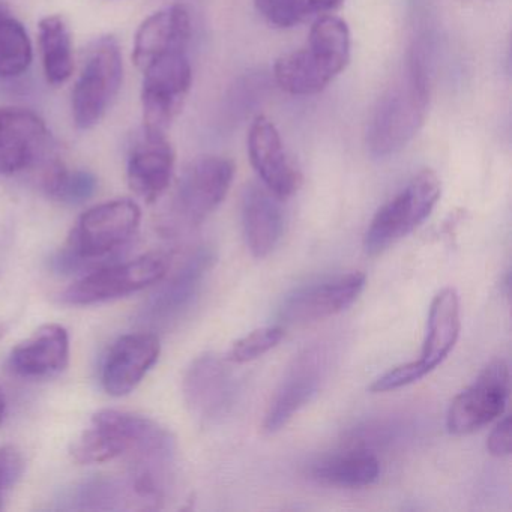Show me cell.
I'll use <instances>...</instances> for the list:
<instances>
[{
    "instance_id": "obj_34",
    "label": "cell",
    "mask_w": 512,
    "mask_h": 512,
    "mask_svg": "<svg viewBox=\"0 0 512 512\" xmlns=\"http://www.w3.org/2000/svg\"><path fill=\"white\" fill-rule=\"evenodd\" d=\"M5 413H7V398H5L4 391L0 389V424L4 422Z\"/></svg>"
},
{
    "instance_id": "obj_14",
    "label": "cell",
    "mask_w": 512,
    "mask_h": 512,
    "mask_svg": "<svg viewBox=\"0 0 512 512\" xmlns=\"http://www.w3.org/2000/svg\"><path fill=\"white\" fill-rule=\"evenodd\" d=\"M251 166L262 179L263 187L278 199H287L299 190L301 173L287 157L283 140L271 119L257 116L247 137Z\"/></svg>"
},
{
    "instance_id": "obj_30",
    "label": "cell",
    "mask_w": 512,
    "mask_h": 512,
    "mask_svg": "<svg viewBox=\"0 0 512 512\" xmlns=\"http://www.w3.org/2000/svg\"><path fill=\"white\" fill-rule=\"evenodd\" d=\"M430 371L422 365V362L412 361L407 364L398 365L386 371L379 379L374 380L370 386V392L373 394H382V392L397 391L403 386L412 385L418 380L424 379Z\"/></svg>"
},
{
    "instance_id": "obj_22",
    "label": "cell",
    "mask_w": 512,
    "mask_h": 512,
    "mask_svg": "<svg viewBox=\"0 0 512 512\" xmlns=\"http://www.w3.org/2000/svg\"><path fill=\"white\" fill-rule=\"evenodd\" d=\"M311 475L316 481L335 487H368L379 479L380 463L373 452L355 448L314 464Z\"/></svg>"
},
{
    "instance_id": "obj_24",
    "label": "cell",
    "mask_w": 512,
    "mask_h": 512,
    "mask_svg": "<svg viewBox=\"0 0 512 512\" xmlns=\"http://www.w3.org/2000/svg\"><path fill=\"white\" fill-rule=\"evenodd\" d=\"M32 56L28 31L0 2V79L25 74L31 67Z\"/></svg>"
},
{
    "instance_id": "obj_16",
    "label": "cell",
    "mask_w": 512,
    "mask_h": 512,
    "mask_svg": "<svg viewBox=\"0 0 512 512\" xmlns=\"http://www.w3.org/2000/svg\"><path fill=\"white\" fill-rule=\"evenodd\" d=\"M212 265L214 254L209 248H200L191 254L184 266L149 299L143 308V322L151 326H167L179 319L199 295Z\"/></svg>"
},
{
    "instance_id": "obj_9",
    "label": "cell",
    "mask_w": 512,
    "mask_h": 512,
    "mask_svg": "<svg viewBox=\"0 0 512 512\" xmlns=\"http://www.w3.org/2000/svg\"><path fill=\"white\" fill-rule=\"evenodd\" d=\"M328 370L326 347H310L296 356L266 410L263 430L269 434L283 430L319 394Z\"/></svg>"
},
{
    "instance_id": "obj_4",
    "label": "cell",
    "mask_w": 512,
    "mask_h": 512,
    "mask_svg": "<svg viewBox=\"0 0 512 512\" xmlns=\"http://www.w3.org/2000/svg\"><path fill=\"white\" fill-rule=\"evenodd\" d=\"M442 182L433 170H422L374 215L364 236L368 256H379L421 226L439 202Z\"/></svg>"
},
{
    "instance_id": "obj_12",
    "label": "cell",
    "mask_w": 512,
    "mask_h": 512,
    "mask_svg": "<svg viewBox=\"0 0 512 512\" xmlns=\"http://www.w3.org/2000/svg\"><path fill=\"white\" fill-rule=\"evenodd\" d=\"M184 400L200 422H212L229 412L235 397V379L217 355L194 359L184 377Z\"/></svg>"
},
{
    "instance_id": "obj_1",
    "label": "cell",
    "mask_w": 512,
    "mask_h": 512,
    "mask_svg": "<svg viewBox=\"0 0 512 512\" xmlns=\"http://www.w3.org/2000/svg\"><path fill=\"white\" fill-rule=\"evenodd\" d=\"M428 98L424 61L412 56L403 76L380 98L371 116L367 148L373 157H392L415 139L427 116Z\"/></svg>"
},
{
    "instance_id": "obj_23",
    "label": "cell",
    "mask_w": 512,
    "mask_h": 512,
    "mask_svg": "<svg viewBox=\"0 0 512 512\" xmlns=\"http://www.w3.org/2000/svg\"><path fill=\"white\" fill-rule=\"evenodd\" d=\"M41 61L50 85H64L74 73L73 40L61 16L44 17L38 26Z\"/></svg>"
},
{
    "instance_id": "obj_33",
    "label": "cell",
    "mask_w": 512,
    "mask_h": 512,
    "mask_svg": "<svg viewBox=\"0 0 512 512\" xmlns=\"http://www.w3.org/2000/svg\"><path fill=\"white\" fill-rule=\"evenodd\" d=\"M310 14L329 13L343 5L344 0H304Z\"/></svg>"
},
{
    "instance_id": "obj_6",
    "label": "cell",
    "mask_w": 512,
    "mask_h": 512,
    "mask_svg": "<svg viewBox=\"0 0 512 512\" xmlns=\"http://www.w3.org/2000/svg\"><path fill=\"white\" fill-rule=\"evenodd\" d=\"M143 127L167 133L190 94L193 70L187 53L173 52L143 68Z\"/></svg>"
},
{
    "instance_id": "obj_35",
    "label": "cell",
    "mask_w": 512,
    "mask_h": 512,
    "mask_svg": "<svg viewBox=\"0 0 512 512\" xmlns=\"http://www.w3.org/2000/svg\"><path fill=\"white\" fill-rule=\"evenodd\" d=\"M4 334H5L4 325H0V338L4 337Z\"/></svg>"
},
{
    "instance_id": "obj_21",
    "label": "cell",
    "mask_w": 512,
    "mask_h": 512,
    "mask_svg": "<svg viewBox=\"0 0 512 512\" xmlns=\"http://www.w3.org/2000/svg\"><path fill=\"white\" fill-rule=\"evenodd\" d=\"M274 77L277 85L287 94L308 97L322 92L337 77V73L307 46L278 58L274 65Z\"/></svg>"
},
{
    "instance_id": "obj_7",
    "label": "cell",
    "mask_w": 512,
    "mask_h": 512,
    "mask_svg": "<svg viewBox=\"0 0 512 512\" xmlns=\"http://www.w3.org/2000/svg\"><path fill=\"white\" fill-rule=\"evenodd\" d=\"M509 383L508 364L502 359L490 362L449 404L446 413L449 433L466 436L499 418L508 403Z\"/></svg>"
},
{
    "instance_id": "obj_18",
    "label": "cell",
    "mask_w": 512,
    "mask_h": 512,
    "mask_svg": "<svg viewBox=\"0 0 512 512\" xmlns=\"http://www.w3.org/2000/svg\"><path fill=\"white\" fill-rule=\"evenodd\" d=\"M191 37V17L184 5H172L145 20L134 41L133 61L140 71L155 59L185 52Z\"/></svg>"
},
{
    "instance_id": "obj_10",
    "label": "cell",
    "mask_w": 512,
    "mask_h": 512,
    "mask_svg": "<svg viewBox=\"0 0 512 512\" xmlns=\"http://www.w3.org/2000/svg\"><path fill=\"white\" fill-rule=\"evenodd\" d=\"M365 283L364 274L350 272L299 287L286 296L278 317L284 325L290 326L328 319L349 308L361 295Z\"/></svg>"
},
{
    "instance_id": "obj_27",
    "label": "cell",
    "mask_w": 512,
    "mask_h": 512,
    "mask_svg": "<svg viewBox=\"0 0 512 512\" xmlns=\"http://www.w3.org/2000/svg\"><path fill=\"white\" fill-rule=\"evenodd\" d=\"M74 500L77 503L76 508L89 509V511L137 508L136 503L143 508L128 479L125 481L115 478L92 479L77 490Z\"/></svg>"
},
{
    "instance_id": "obj_13",
    "label": "cell",
    "mask_w": 512,
    "mask_h": 512,
    "mask_svg": "<svg viewBox=\"0 0 512 512\" xmlns=\"http://www.w3.org/2000/svg\"><path fill=\"white\" fill-rule=\"evenodd\" d=\"M175 160L166 133L142 127L128 157L127 178L131 190L145 202H157L172 182Z\"/></svg>"
},
{
    "instance_id": "obj_29",
    "label": "cell",
    "mask_w": 512,
    "mask_h": 512,
    "mask_svg": "<svg viewBox=\"0 0 512 512\" xmlns=\"http://www.w3.org/2000/svg\"><path fill=\"white\" fill-rule=\"evenodd\" d=\"M259 13L271 25L293 28L310 16L304 0H254Z\"/></svg>"
},
{
    "instance_id": "obj_11",
    "label": "cell",
    "mask_w": 512,
    "mask_h": 512,
    "mask_svg": "<svg viewBox=\"0 0 512 512\" xmlns=\"http://www.w3.org/2000/svg\"><path fill=\"white\" fill-rule=\"evenodd\" d=\"M52 136L31 110L0 107V176L16 175L49 157Z\"/></svg>"
},
{
    "instance_id": "obj_2",
    "label": "cell",
    "mask_w": 512,
    "mask_h": 512,
    "mask_svg": "<svg viewBox=\"0 0 512 512\" xmlns=\"http://www.w3.org/2000/svg\"><path fill=\"white\" fill-rule=\"evenodd\" d=\"M140 220L142 211L130 199L94 206L80 217L67 245L53 257V269L61 274H74L112 259L133 238Z\"/></svg>"
},
{
    "instance_id": "obj_15",
    "label": "cell",
    "mask_w": 512,
    "mask_h": 512,
    "mask_svg": "<svg viewBox=\"0 0 512 512\" xmlns=\"http://www.w3.org/2000/svg\"><path fill=\"white\" fill-rule=\"evenodd\" d=\"M161 344L152 332L119 338L104 359L101 383L107 394L124 397L133 392L160 358Z\"/></svg>"
},
{
    "instance_id": "obj_5",
    "label": "cell",
    "mask_w": 512,
    "mask_h": 512,
    "mask_svg": "<svg viewBox=\"0 0 512 512\" xmlns=\"http://www.w3.org/2000/svg\"><path fill=\"white\" fill-rule=\"evenodd\" d=\"M169 257L164 254H146L125 263H109L71 284L61 295L67 305L101 304L124 298L131 293L160 283L169 271Z\"/></svg>"
},
{
    "instance_id": "obj_17",
    "label": "cell",
    "mask_w": 512,
    "mask_h": 512,
    "mask_svg": "<svg viewBox=\"0 0 512 512\" xmlns=\"http://www.w3.org/2000/svg\"><path fill=\"white\" fill-rule=\"evenodd\" d=\"M70 361V335L64 326H41L11 352L10 368L17 376L49 379L62 373Z\"/></svg>"
},
{
    "instance_id": "obj_25",
    "label": "cell",
    "mask_w": 512,
    "mask_h": 512,
    "mask_svg": "<svg viewBox=\"0 0 512 512\" xmlns=\"http://www.w3.org/2000/svg\"><path fill=\"white\" fill-rule=\"evenodd\" d=\"M43 187L56 202L82 205L97 193L98 179L88 170H70L59 161H49L44 170Z\"/></svg>"
},
{
    "instance_id": "obj_19",
    "label": "cell",
    "mask_w": 512,
    "mask_h": 512,
    "mask_svg": "<svg viewBox=\"0 0 512 512\" xmlns=\"http://www.w3.org/2000/svg\"><path fill=\"white\" fill-rule=\"evenodd\" d=\"M242 226L248 250L265 259L280 244L284 217L278 197L260 185H250L242 197Z\"/></svg>"
},
{
    "instance_id": "obj_31",
    "label": "cell",
    "mask_w": 512,
    "mask_h": 512,
    "mask_svg": "<svg viewBox=\"0 0 512 512\" xmlns=\"http://www.w3.org/2000/svg\"><path fill=\"white\" fill-rule=\"evenodd\" d=\"M25 472V457L17 446L0 448V509L4 508L5 496L20 481Z\"/></svg>"
},
{
    "instance_id": "obj_8",
    "label": "cell",
    "mask_w": 512,
    "mask_h": 512,
    "mask_svg": "<svg viewBox=\"0 0 512 512\" xmlns=\"http://www.w3.org/2000/svg\"><path fill=\"white\" fill-rule=\"evenodd\" d=\"M235 164L224 157L206 155L188 164L179 178L175 212L187 226L202 224L229 194Z\"/></svg>"
},
{
    "instance_id": "obj_26",
    "label": "cell",
    "mask_w": 512,
    "mask_h": 512,
    "mask_svg": "<svg viewBox=\"0 0 512 512\" xmlns=\"http://www.w3.org/2000/svg\"><path fill=\"white\" fill-rule=\"evenodd\" d=\"M308 47L319 53L338 74L350 61V31L346 22L335 16H323L311 26Z\"/></svg>"
},
{
    "instance_id": "obj_3",
    "label": "cell",
    "mask_w": 512,
    "mask_h": 512,
    "mask_svg": "<svg viewBox=\"0 0 512 512\" xmlns=\"http://www.w3.org/2000/svg\"><path fill=\"white\" fill-rule=\"evenodd\" d=\"M124 62L116 38L101 37L86 50L82 71L73 89L71 110L79 130H91L106 115L121 91Z\"/></svg>"
},
{
    "instance_id": "obj_28",
    "label": "cell",
    "mask_w": 512,
    "mask_h": 512,
    "mask_svg": "<svg viewBox=\"0 0 512 512\" xmlns=\"http://www.w3.org/2000/svg\"><path fill=\"white\" fill-rule=\"evenodd\" d=\"M283 338V326H263V328L256 329L235 341L227 352V361L235 362V364L256 361L269 350L275 349Z\"/></svg>"
},
{
    "instance_id": "obj_32",
    "label": "cell",
    "mask_w": 512,
    "mask_h": 512,
    "mask_svg": "<svg viewBox=\"0 0 512 512\" xmlns=\"http://www.w3.org/2000/svg\"><path fill=\"white\" fill-rule=\"evenodd\" d=\"M487 449L493 457H509L512 451L511 418L505 416L491 431L487 440Z\"/></svg>"
},
{
    "instance_id": "obj_20",
    "label": "cell",
    "mask_w": 512,
    "mask_h": 512,
    "mask_svg": "<svg viewBox=\"0 0 512 512\" xmlns=\"http://www.w3.org/2000/svg\"><path fill=\"white\" fill-rule=\"evenodd\" d=\"M460 329V298L457 290L445 287L431 302L427 334L419 358L430 373L448 358L457 344Z\"/></svg>"
}]
</instances>
